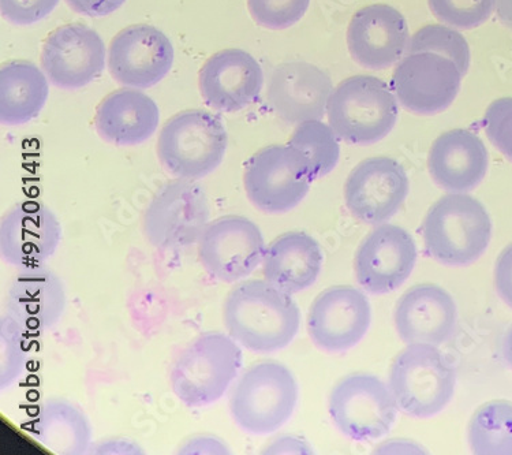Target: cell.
<instances>
[{
  "label": "cell",
  "instance_id": "obj_2",
  "mask_svg": "<svg viewBox=\"0 0 512 455\" xmlns=\"http://www.w3.org/2000/svg\"><path fill=\"white\" fill-rule=\"evenodd\" d=\"M244 364L241 345L229 334L208 331L179 354L171 371V387L188 408L215 404L233 386Z\"/></svg>",
  "mask_w": 512,
  "mask_h": 455
},
{
  "label": "cell",
  "instance_id": "obj_27",
  "mask_svg": "<svg viewBox=\"0 0 512 455\" xmlns=\"http://www.w3.org/2000/svg\"><path fill=\"white\" fill-rule=\"evenodd\" d=\"M28 430L40 445L54 454H85L92 443L88 416L67 399L52 398L44 402Z\"/></svg>",
  "mask_w": 512,
  "mask_h": 455
},
{
  "label": "cell",
  "instance_id": "obj_9",
  "mask_svg": "<svg viewBox=\"0 0 512 455\" xmlns=\"http://www.w3.org/2000/svg\"><path fill=\"white\" fill-rule=\"evenodd\" d=\"M211 218L207 195L196 181L174 179L153 196L144 216L148 241L160 251L197 244Z\"/></svg>",
  "mask_w": 512,
  "mask_h": 455
},
{
  "label": "cell",
  "instance_id": "obj_38",
  "mask_svg": "<svg viewBox=\"0 0 512 455\" xmlns=\"http://www.w3.org/2000/svg\"><path fill=\"white\" fill-rule=\"evenodd\" d=\"M125 2L126 0H66L71 10L87 17H106Z\"/></svg>",
  "mask_w": 512,
  "mask_h": 455
},
{
  "label": "cell",
  "instance_id": "obj_5",
  "mask_svg": "<svg viewBox=\"0 0 512 455\" xmlns=\"http://www.w3.org/2000/svg\"><path fill=\"white\" fill-rule=\"evenodd\" d=\"M327 115L340 140L353 145H372L395 128L399 102L386 81L358 74L334 88Z\"/></svg>",
  "mask_w": 512,
  "mask_h": 455
},
{
  "label": "cell",
  "instance_id": "obj_14",
  "mask_svg": "<svg viewBox=\"0 0 512 455\" xmlns=\"http://www.w3.org/2000/svg\"><path fill=\"white\" fill-rule=\"evenodd\" d=\"M405 167L388 156L362 160L345 184L347 208L368 225H383L396 214L409 195Z\"/></svg>",
  "mask_w": 512,
  "mask_h": 455
},
{
  "label": "cell",
  "instance_id": "obj_10",
  "mask_svg": "<svg viewBox=\"0 0 512 455\" xmlns=\"http://www.w3.org/2000/svg\"><path fill=\"white\" fill-rule=\"evenodd\" d=\"M330 415L347 438L371 442L394 427L398 405L390 386L371 374H351L336 383L330 395Z\"/></svg>",
  "mask_w": 512,
  "mask_h": 455
},
{
  "label": "cell",
  "instance_id": "obj_34",
  "mask_svg": "<svg viewBox=\"0 0 512 455\" xmlns=\"http://www.w3.org/2000/svg\"><path fill=\"white\" fill-rule=\"evenodd\" d=\"M309 5L310 0H248L254 22L271 31H283L297 24Z\"/></svg>",
  "mask_w": 512,
  "mask_h": 455
},
{
  "label": "cell",
  "instance_id": "obj_32",
  "mask_svg": "<svg viewBox=\"0 0 512 455\" xmlns=\"http://www.w3.org/2000/svg\"><path fill=\"white\" fill-rule=\"evenodd\" d=\"M25 328L9 313L0 319V387L13 386L28 361Z\"/></svg>",
  "mask_w": 512,
  "mask_h": 455
},
{
  "label": "cell",
  "instance_id": "obj_15",
  "mask_svg": "<svg viewBox=\"0 0 512 455\" xmlns=\"http://www.w3.org/2000/svg\"><path fill=\"white\" fill-rule=\"evenodd\" d=\"M107 51L99 33L87 25L59 26L48 35L41 67L55 87L73 91L91 84L106 67Z\"/></svg>",
  "mask_w": 512,
  "mask_h": 455
},
{
  "label": "cell",
  "instance_id": "obj_23",
  "mask_svg": "<svg viewBox=\"0 0 512 455\" xmlns=\"http://www.w3.org/2000/svg\"><path fill=\"white\" fill-rule=\"evenodd\" d=\"M67 307L66 286L61 277L46 266L20 268L7 292V313L25 330L54 327Z\"/></svg>",
  "mask_w": 512,
  "mask_h": 455
},
{
  "label": "cell",
  "instance_id": "obj_26",
  "mask_svg": "<svg viewBox=\"0 0 512 455\" xmlns=\"http://www.w3.org/2000/svg\"><path fill=\"white\" fill-rule=\"evenodd\" d=\"M323 261V251L315 238L304 231H289L267 246L264 279L293 296L315 285Z\"/></svg>",
  "mask_w": 512,
  "mask_h": 455
},
{
  "label": "cell",
  "instance_id": "obj_31",
  "mask_svg": "<svg viewBox=\"0 0 512 455\" xmlns=\"http://www.w3.org/2000/svg\"><path fill=\"white\" fill-rule=\"evenodd\" d=\"M435 52L450 58L465 77L470 67V47L465 36L452 26L431 24L422 26L410 37L407 54Z\"/></svg>",
  "mask_w": 512,
  "mask_h": 455
},
{
  "label": "cell",
  "instance_id": "obj_35",
  "mask_svg": "<svg viewBox=\"0 0 512 455\" xmlns=\"http://www.w3.org/2000/svg\"><path fill=\"white\" fill-rule=\"evenodd\" d=\"M489 141L512 162V98L493 100L484 115Z\"/></svg>",
  "mask_w": 512,
  "mask_h": 455
},
{
  "label": "cell",
  "instance_id": "obj_7",
  "mask_svg": "<svg viewBox=\"0 0 512 455\" xmlns=\"http://www.w3.org/2000/svg\"><path fill=\"white\" fill-rule=\"evenodd\" d=\"M229 136L218 115L186 110L164 123L158 140L160 163L168 173L189 181L208 177L222 164Z\"/></svg>",
  "mask_w": 512,
  "mask_h": 455
},
{
  "label": "cell",
  "instance_id": "obj_37",
  "mask_svg": "<svg viewBox=\"0 0 512 455\" xmlns=\"http://www.w3.org/2000/svg\"><path fill=\"white\" fill-rule=\"evenodd\" d=\"M495 285L499 296L512 308V244L503 249L496 261Z\"/></svg>",
  "mask_w": 512,
  "mask_h": 455
},
{
  "label": "cell",
  "instance_id": "obj_3",
  "mask_svg": "<svg viewBox=\"0 0 512 455\" xmlns=\"http://www.w3.org/2000/svg\"><path fill=\"white\" fill-rule=\"evenodd\" d=\"M425 249L439 263L465 267L480 259L492 238L487 208L466 193H450L436 201L425 216Z\"/></svg>",
  "mask_w": 512,
  "mask_h": 455
},
{
  "label": "cell",
  "instance_id": "obj_33",
  "mask_svg": "<svg viewBox=\"0 0 512 455\" xmlns=\"http://www.w3.org/2000/svg\"><path fill=\"white\" fill-rule=\"evenodd\" d=\"M428 5L442 24L470 31L491 18L496 0H428Z\"/></svg>",
  "mask_w": 512,
  "mask_h": 455
},
{
  "label": "cell",
  "instance_id": "obj_8",
  "mask_svg": "<svg viewBox=\"0 0 512 455\" xmlns=\"http://www.w3.org/2000/svg\"><path fill=\"white\" fill-rule=\"evenodd\" d=\"M315 179L309 160L290 144L261 148L245 164L246 195L265 214L293 211L308 196Z\"/></svg>",
  "mask_w": 512,
  "mask_h": 455
},
{
  "label": "cell",
  "instance_id": "obj_12",
  "mask_svg": "<svg viewBox=\"0 0 512 455\" xmlns=\"http://www.w3.org/2000/svg\"><path fill=\"white\" fill-rule=\"evenodd\" d=\"M458 66L435 52H413L396 63L392 91L410 113H444L457 99L462 87Z\"/></svg>",
  "mask_w": 512,
  "mask_h": 455
},
{
  "label": "cell",
  "instance_id": "obj_11",
  "mask_svg": "<svg viewBox=\"0 0 512 455\" xmlns=\"http://www.w3.org/2000/svg\"><path fill=\"white\" fill-rule=\"evenodd\" d=\"M198 259L212 278L241 282L263 264L267 245L260 227L245 216L211 220L197 242Z\"/></svg>",
  "mask_w": 512,
  "mask_h": 455
},
{
  "label": "cell",
  "instance_id": "obj_42",
  "mask_svg": "<svg viewBox=\"0 0 512 455\" xmlns=\"http://www.w3.org/2000/svg\"><path fill=\"white\" fill-rule=\"evenodd\" d=\"M495 10L499 20L512 29V0H496Z\"/></svg>",
  "mask_w": 512,
  "mask_h": 455
},
{
  "label": "cell",
  "instance_id": "obj_18",
  "mask_svg": "<svg viewBox=\"0 0 512 455\" xmlns=\"http://www.w3.org/2000/svg\"><path fill=\"white\" fill-rule=\"evenodd\" d=\"M406 18L395 7L376 3L362 7L347 28V47L358 65L384 70L396 65L409 48Z\"/></svg>",
  "mask_w": 512,
  "mask_h": 455
},
{
  "label": "cell",
  "instance_id": "obj_40",
  "mask_svg": "<svg viewBox=\"0 0 512 455\" xmlns=\"http://www.w3.org/2000/svg\"><path fill=\"white\" fill-rule=\"evenodd\" d=\"M264 454H312L308 442L297 436H282L265 447Z\"/></svg>",
  "mask_w": 512,
  "mask_h": 455
},
{
  "label": "cell",
  "instance_id": "obj_1",
  "mask_svg": "<svg viewBox=\"0 0 512 455\" xmlns=\"http://www.w3.org/2000/svg\"><path fill=\"white\" fill-rule=\"evenodd\" d=\"M227 334L242 348L269 354L287 348L301 327V311L291 294L261 279L239 282L223 304Z\"/></svg>",
  "mask_w": 512,
  "mask_h": 455
},
{
  "label": "cell",
  "instance_id": "obj_39",
  "mask_svg": "<svg viewBox=\"0 0 512 455\" xmlns=\"http://www.w3.org/2000/svg\"><path fill=\"white\" fill-rule=\"evenodd\" d=\"M181 454H229L230 449L215 436H196L189 439L179 450Z\"/></svg>",
  "mask_w": 512,
  "mask_h": 455
},
{
  "label": "cell",
  "instance_id": "obj_4",
  "mask_svg": "<svg viewBox=\"0 0 512 455\" xmlns=\"http://www.w3.org/2000/svg\"><path fill=\"white\" fill-rule=\"evenodd\" d=\"M388 386L405 415L431 419L454 398L457 371L437 346L411 343L392 363Z\"/></svg>",
  "mask_w": 512,
  "mask_h": 455
},
{
  "label": "cell",
  "instance_id": "obj_20",
  "mask_svg": "<svg viewBox=\"0 0 512 455\" xmlns=\"http://www.w3.org/2000/svg\"><path fill=\"white\" fill-rule=\"evenodd\" d=\"M264 85L260 63L244 50L213 54L198 73L205 104L220 113H238L259 99Z\"/></svg>",
  "mask_w": 512,
  "mask_h": 455
},
{
  "label": "cell",
  "instance_id": "obj_30",
  "mask_svg": "<svg viewBox=\"0 0 512 455\" xmlns=\"http://www.w3.org/2000/svg\"><path fill=\"white\" fill-rule=\"evenodd\" d=\"M309 160L315 178H323L338 166L340 159L339 137L334 129L320 119L297 125L289 143Z\"/></svg>",
  "mask_w": 512,
  "mask_h": 455
},
{
  "label": "cell",
  "instance_id": "obj_28",
  "mask_svg": "<svg viewBox=\"0 0 512 455\" xmlns=\"http://www.w3.org/2000/svg\"><path fill=\"white\" fill-rule=\"evenodd\" d=\"M48 78L35 63L11 61L0 69V121L18 126L32 121L46 106Z\"/></svg>",
  "mask_w": 512,
  "mask_h": 455
},
{
  "label": "cell",
  "instance_id": "obj_16",
  "mask_svg": "<svg viewBox=\"0 0 512 455\" xmlns=\"http://www.w3.org/2000/svg\"><path fill=\"white\" fill-rule=\"evenodd\" d=\"M175 51L160 29L147 24L127 26L112 39L108 69L127 88L147 89L159 84L174 65Z\"/></svg>",
  "mask_w": 512,
  "mask_h": 455
},
{
  "label": "cell",
  "instance_id": "obj_6",
  "mask_svg": "<svg viewBox=\"0 0 512 455\" xmlns=\"http://www.w3.org/2000/svg\"><path fill=\"white\" fill-rule=\"evenodd\" d=\"M297 404V379L278 361H261L246 369L230 395L235 423L253 435L278 431L291 419Z\"/></svg>",
  "mask_w": 512,
  "mask_h": 455
},
{
  "label": "cell",
  "instance_id": "obj_43",
  "mask_svg": "<svg viewBox=\"0 0 512 455\" xmlns=\"http://www.w3.org/2000/svg\"><path fill=\"white\" fill-rule=\"evenodd\" d=\"M503 352L504 358L512 369V326L508 328L506 338H504Z\"/></svg>",
  "mask_w": 512,
  "mask_h": 455
},
{
  "label": "cell",
  "instance_id": "obj_36",
  "mask_svg": "<svg viewBox=\"0 0 512 455\" xmlns=\"http://www.w3.org/2000/svg\"><path fill=\"white\" fill-rule=\"evenodd\" d=\"M59 0H0L2 16L11 24L32 25L50 16Z\"/></svg>",
  "mask_w": 512,
  "mask_h": 455
},
{
  "label": "cell",
  "instance_id": "obj_19",
  "mask_svg": "<svg viewBox=\"0 0 512 455\" xmlns=\"http://www.w3.org/2000/svg\"><path fill=\"white\" fill-rule=\"evenodd\" d=\"M334 92L331 77L308 62H286L269 74L267 100L279 119L289 125L323 119Z\"/></svg>",
  "mask_w": 512,
  "mask_h": 455
},
{
  "label": "cell",
  "instance_id": "obj_41",
  "mask_svg": "<svg viewBox=\"0 0 512 455\" xmlns=\"http://www.w3.org/2000/svg\"><path fill=\"white\" fill-rule=\"evenodd\" d=\"M377 454H425L418 443L410 439H391L376 449Z\"/></svg>",
  "mask_w": 512,
  "mask_h": 455
},
{
  "label": "cell",
  "instance_id": "obj_24",
  "mask_svg": "<svg viewBox=\"0 0 512 455\" xmlns=\"http://www.w3.org/2000/svg\"><path fill=\"white\" fill-rule=\"evenodd\" d=\"M489 155L484 141L466 129H452L433 141L428 169L433 181L451 193L476 189L488 173Z\"/></svg>",
  "mask_w": 512,
  "mask_h": 455
},
{
  "label": "cell",
  "instance_id": "obj_21",
  "mask_svg": "<svg viewBox=\"0 0 512 455\" xmlns=\"http://www.w3.org/2000/svg\"><path fill=\"white\" fill-rule=\"evenodd\" d=\"M61 240V222L46 205H17L0 223V253L13 267L43 266L55 255Z\"/></svg>",
  "mask_w": 512,
  "mask_h": 455
},
{
  "label": "cell",
  "instance_id": "obj_17",
  "mask_svg": "<svg viewBox=\"0 0 512 455\" xmlns=\"http://www.w3.org/2000/svg\"><path fill=\"white\" fill-rule=\"evenodd\" d=\"M417 259V245L409 231L383 223L355 253V277L366 292L391 293L409 279Z\"/></svg>",
  "mask_w": 512,
  "mask_h": 455
},
{
  "label": "cell",
  "instance_id": "obj_29",
  "mask_svg": "<svg viewBox=\"0 0 512 455\" xmlns=\"http://www.w3.org/2000/svg\"><path fill=\"white\" fill-rule=\"evenodd\" d=\"M469 445L474 454L512 455L511 402H488L474 413L469 425Z\"/></svg>",
  "mask_w": 512,
  "mask_h": 455
},
{
  "label": "cell",
  "instance_id": "obj_25",
  "mask_svg": "<svg viewBox=\"0 0 512 455\" xmlns=\"http://www.w3.org/2000/svg\"><path fill=\"white\" fill-rule=\"evenodd\" d=\"M155 100L136 88L111 92L100 102L95 114L97 133L107 143L134 147L151 139L159 126Z\"/></svg>",
  "mask_w": 512,
  "mask_h": 455
},
{
  "label": "cell",
  "instance_id": "obj_13",
  "mask_svg": "<svg viewBox=\"0 0 512 455\" xmlns=\"http://www.w3.org/2000/svg\"><path fill=\"white\" fill-rule=\"evenodd\" d=\"M371 323V302L353 286H332L310 305L309 337L324 352L353 349L364 339Z\"/></svg>",
  "mask_w": 512,
  "mask_h": 455
},
{
  "label": "cell",
  "instance_id": "obj_22",
  "mask_svg": "<svg viewBox=\"0 0 512 455\" xmlns=\"http://www.w3.org/2000/svg\"><path fill=\"white\" fill-rule=\"evenodd\" d=\"M458 309L443 287L422 283L407 290L395 308V326L402 341L440 346L454 334Z\"/></svg>",
  "mask_w": 512,
  "mask_h": 455
}]
</instances>
